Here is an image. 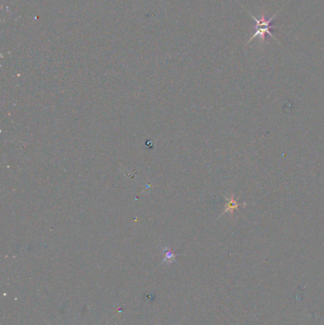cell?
<instances>
[{
	"label": "cell",
	"instance_id": "6da1fadb",
	"mask_svg": "<svg viewBox=\"0 0 324 325\" xmlns=\"http://www.w3.org/2000/svg\"><path fill=\"white\" fill-rule=\"evenodd\" d=\"M251 16H252V18L255 21L256 32L254 33V35H252V37L249 39L248 43H250L254 38H257V37H260L262 41H263V40L266 38L267 35L270 36V37H272L273 39H275L276 41H278V39H277L276 37H274V35L272 34L273 28H274V26H275L274 23H273V20H274V18L276 17V14L273 15L272 17H270V18H266L265 15H262V17L261 19H258L253 14H251Z\"/></svg>",
	"mask_w": 324,
	"mask_h": 325
},
{
	"label": "cell",
	"instance_id": "7a4b0ae2",
	"mask_svg": "<svg viewBox=\"0 0 324 325\" xmlns=\"http://www.w3.org/2000/svg\"><path fill=\"white\" fill-rule=\"evenodd\" d=\"M163 252H164L165 258H164V261L162 262V263H166V262L171 263L175 261V258L177 256V254L174 253L172 250H170L167 247H163Z\"/></svg>",
	"mask_w": 324,
	"mask_h": 325
}]
</instances>
